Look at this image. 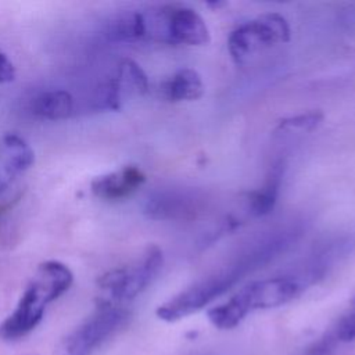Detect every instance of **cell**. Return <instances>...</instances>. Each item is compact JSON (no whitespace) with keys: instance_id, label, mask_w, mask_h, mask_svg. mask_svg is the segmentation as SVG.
<instances>
[{"instance_id":"cell-7","label":"cell","mask_w":355,"mask_h":355,"mask_svg":"<svg viewBox=\"0 0 355 355\" xmlns=\"http://www.w3.org/2000/svg\"><path fill=\"white\" fill-rule=\"evenodd\" d=\"M208 207L204 191L194 187H162L153 191L144 202V214L154 220L191 222Z\"/></svg>"},{"instance_id":"cell-10","label":"cell","mask_w":355,"mask_h":355,"mask_svg":"<svg viewBox=\"0 0 355 355\" xmlns=\"http://www.w3.org/2000/svg\"><path fill=\"white\" fill-rule=\"evenodd\" d=\"M35 154L31 146L17 135L0 139V186L32 166Z\"/></svg>"},{"instance_id":"cell-1","label":"cell","mask_w":355,"mask_h":355,"mask_svg":"<svg viewBox=\"0 0 355 355\" xmlns=\"http://www.w3.org/2000/svg\"><path fill=\"white\" fill-rule=\"evenodd\" d=\"M305 229L304 220L293 219L250 237L220 266L161 304L155 311L157 316L172 323L201 311L248 275L288 251Z\"/></svg>"},{"instance_id":"cell-16","label":"cell","mask_w":355,"mask_h":355,"mask_svg":"<svg viewBox=\"0 0 355 355\" xmlns=\"http://www.w3.org/2000/svg\"><path fill=\"white\" fill-rule=\"evenodd\" d=\"M323 119V114L319 111H312L306 114H298L290 118H284L279 122L280 129H301L311 130L316 128Z\"/></svg>"},{"instance_id":"cell-12","label":"cell","mask_w":355,"mask_h":355,"mask_svg":"<svg viewBox=\"0 0 355 355\" xmlns=\"http://www.w3.org/2000/svg\"><path fill=\"white\" fill-rule=\"evenodd\" d=\"M355 341V300L348 308L331 323L324 334L315 344L312 354L322 355L331 351L337 345L349 344Z\"/></svg>"},{"instance_id":"cell-8","label":"cell","mask_w":355,"mask_h":355,"mask_svg":"<svg viewBox=\"0 0 355 355\" xmlns=\"http://www.w3.org/2000/svg\"><path fill=\"white\" fill-rule=\"evenodd\" d=\"M209 42V31L202 17L193 8L173 4L168 24V44L204 46Z\"/></svg>"},{"instance_id":"cell-3","label":"cell","mask_w":355,"mask_h":355,"mask_svg":"<svg viewBox=\"0 0 355 355\" xmlns=\"http://www.w3.org/2000/svg\"><path fill=\"white\" fill-rule=\"evenodd\" d=\"M72 282L73 275L64 263L58 261L40 263L15 309L1 322L0 338L15 341L29 334L42 320L46 306L61 297Z\"/></svg>"},{"instance_id":"cell-15","label":"cell","mask_w":355,"mask_h":355,"mask_svg":"<svg viewBox=\"0 0 355 355\" xmlns=\"http://www.w3.org/2000/svg\"><path fill=\"white\" fill-rule=\"evenodd\" d=\"M122 85H126L129 89L136 93H146L148 89V79L144 71L132 60H123L118 68L116 76Z\"/></svg>"},{"instance_id":"cell-6","label":"cell","mask_w":355,"mask_h":355,"mask_svg":"<svg viewBox=\"0 0 355 355\" xmlns=\"http://www.w3.org/2000/svg\"><path fill=\"white\" fill-rule=\"evenodd\" d=\"M128 319V311L119 305L100 302L97 311L73 329L55 348L54 355H90L112 336Z\"/></svg>"},{"instance_id":"cell-17","label":"cell","mask_w":355,"mask_h":355,"mask_svg":"<svg viewBox=\"0 0 355 355\" xmlns=\"http://www.w3.org/2000/svg\"><path fill=\"white\" fill-rule=\"evenodd\" d=\"M15 78V68L8 57L0 51V85L12 82Z\"/></svg>"},{"instance_id":"cell-4","label":"cell","mask_w":355,"mask_h":355,"mask_svg":"<svg viewBox=\"0 0 355 355\" xmlns=\"http://www.w3.org/2000/svg\"><path fill=\"white\" fill-rule=\"evenodd\" d=\"M162 265V250L157 245L147 247L130 265L108 270L98 279V287L104 295L100 302L121 305L135 300L155 280Z\"/></svg>"},{"instance_id":"cell-9","label":"cell","mask_w":355,"mask_h":355,"mask_svg":"<svg viewBox=\"0 0 355 355\" xmlns=\"http://www.w3.org/2000/svg\"><path fill=\"white\" fill-rule=\"evenodd\" d=\"M146 182L144 172L135 165L97 176L92 180V193L103 200H122L133 194Z\"/></svg>"},{"instance_id":"cell-5","label":"cell","mask_w":355,"mask_h":355,"mask_svg":"<svg viewBox=\"0 0 355 355\" xmlns=\"http://www.w3.org/2000/svg\"><path fill=\"white\" fill-rule=\"evenodd\" d=\"M290 26L287 19L277 12H266L239 25L227 39V50L236 64L251 55L288 42Z\"/></svg>"},{"instance_id":"cell-11","label":"cell","mask_w":355,"mask_h":355,"mask_svg":"<svg viewBox=\"0 0 355 355\" xmlns=\"http://www.w3.org/2000/svg\"><path fill=\"white\" fill-rule=\"evenodd\" d=\"M284 169H286V164L282 159L272 164L262 186L248 194L247 209L251 216L259 218L272 212L280 193Z\"/></svg>"},{"instance_id":"cell-14","label":"cell","mask_w":355,"mask_h":355,"mask_svg":"<svg viewBox=\"0 0 355 355\" xmlns=\"http://www.w3.org/2000/svg\"><path fill=\"white\" fill-rule=\"evenodd\" d=\"M201 75L193 68H182L165 82L164 94L171 101H193L204 94Z\"/></svg>"},{"instance_id":"cell-2","label":"cell","mask_w":355,"mask_h":355,"mask_svg":"<svg viewBox=\"0 0 355 355\" xmlns=\"http://www.w3.org/2000/svg\"><path fill=\"white\" fill-rule=\"evenodd\" d=\"M312 286V280L294 268L282 275L245 284L229 300L212 306L207 315L214 327L230 330L254 312L277 308L294 301Z\"/></svg>"},{"instance_id":"cell-13","label":"cell","mask_w":355,"mask_h":355,"mask_svg":"<svg viewBox=\"0 0 355 355\" xmlns=\"http://www.w3.org/2000/svg\"><path fill=\"white\" fill-rule=\"evenodd\" d=\"M75 110V100L67 90L54 89L36 96L31 103V111L44 119H65L72 115Z\"/></svg>"}]
</instances>
